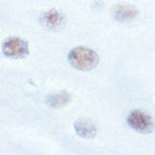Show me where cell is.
<instances>
[{"label": "cell", "instance_id": "cell-1", "mask_svg": "<svg viewBox=\"0 0 155 155\" xmlns=\"http://www.w3.org/2000/svg\"><path fill=\"white\" fill-rule=\"evenodd\" d=\"M68 60L73 68L80 71H88L93 69L99 63L97 52L86 47H78L73 48L68 54Z\"/></svg>", "mask_w": 155, "mask_h": 155}, {"label": "cell", "instance_id": "cell-2", "mask_svg": "<svg viewBox=\"0 0 155 155\" xmlns=\"http://www.w3.org/2000/svg\"><path fill=\"white\" fill-rule=\"evenodd\" d=\"M2 51L8 57L22 58L29 53L28 43L19 37L7 38L2 44Z\"/></svg>", "mask_w": 155, "mask_h": 155}, {"label": "cell", "instance_id": "cell-3", "mask_svg": "<svg viewBox=\"0 0 155 155\" xmlns=\"http://www.w3.org/2000/svg\"><path fill=\"white\" fill-rule=\"evenodd\" d=\"M128 124L131 128L140 133H149L153 128L151 117L143 111L134 110L128 115Z\"/></svg>", "mask_w": 155, "mask_h": 155}, {"label": "cell", "instance_id": "cell-4", "mask_svg": "<svg viewBox=\"0 0 155 155\" xmlns=\"http://www.w3.org/2000/svg\"><path fill=\"white\" fill-rule=\"evenodd\" d=\"M139 11L133 5L118 4L113 9V15L116 21L120 22H128L138 17Z\"/></svg>", "mask_w": 155, "mask_h": 155}, {"label": "cell", "instance_id": "cell-5", "mask_svg": "<svg viewBox=\"0 0 155 155\" xmlns=\"http://www.w3.org/2000/svg\"><path fill=\"white\" fill-rule=\"evenodd\" d=\"M75 130L80 137L84 139H92L96 135L94 124L87 119H79L75 123Z\"/></svg>", "mask_w": 155, "mask_h": 155}, {"label": "cell", "instance_id": "cell-6", "mask_svg": "<svg viewBox=\"0 0 155 155\" xmlns=\"http://www.w3.org/2000/svg\"><path fill=\"white\" fill-rule=\"evenodd\" d=\"M43 21L48 27L56 28L60 25L63 21L62 15L55 9H51L45 12L43 15Z\"/></svg>", "mask_w": 155, "mask_h": 155}, {"label": "cell", "instance_id": "cell-7", "mask_svg": "<svg viewBox=\"0 0 155 155\" xmlns=\"http://www.w3.org/2000/svg\"><path fill=\"white\" fill-rule=\"evenodd\" d=\"M70 102V95L66 91H59L50 95L48 98V104L51 108L60 109Z\"/></svg>", "mask_w": 155, "mask_h": 155}]
</instances>
